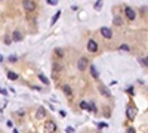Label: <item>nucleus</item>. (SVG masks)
I'll return each mask as SVG.
<instances>
[{
	"label": "nucleus",
	"instance_id": "nucleus-1",
	"mask_svg": "<svg viewBox=\"0 0 148 133\" xmlns=\"http://www.w3.org/2000/svg\"><path fill=\"white\" fill-rule=\"evenodd\" d=\"M88 67H89V61L86 58H80L79 61H77V69L79 71H84Z\"/></svg>",
	"mask_w": 148,
	"mask_h": 133
},
{
	"label": "nucleus",
	"instance_id": "nucleus-2",
	"mask_svg": "<svg viewBox=\"0 0 148 133\" xmlns=\"http://www.w3.org/2000/svg\"><path fill=\"white\" fill-rule=\"evenodd\" d=\"M98 92H99L102 96L108 98V99H110V98L112 96V95H111V92H110V89H108L107 86H104V84H99V86H98Z\"/></svg>",
	"mask_w": 148,
	"mask_h": 133
},
{
	"label": "nucleus",
	"instance_id": "nucleus-3",
	"mask_svg": "<svg viewBox=\"0 0 148 133\" xmlns=\"http://www.w3.org/2000/svg\"><path fill=\"white\" fill-rule=\"evenodd\" d=\"M56 130V124L52 121V120H47L46 123H45V132L46 133H53Z\"/></svg>",
	"mask_w": 148,
	"mask_h": 133
},
{
	"label": "nucleus",
	"instance_id": "nucleus-4",
	"mask_svg": "<svg viewBox=\"0 0 148 133\" xmlns=\"http://www.w3.org/2000/svg\"><path fill=\"white\" fill-rule=\"evenodd\" d=\"M22 5H24V9L27 12H33L34 9H36V5H34V2H31V0H24Z\"/></svg>",
	"mask_w": 148,
	"mask_h": 133
},
{
	"label": "nucleus",
	"instance_id": "nucleus-5",
	"mask_svg": "<svg viewBox=\"0 0 148 133\" xmlns=\"http://www.w3.org/2000/svg\"><path fill=\"white\" fill-rule=\"evenodd\" d=\"M124 13H126V16H127V19H130V21H133L135 18H136L135 11H133L132 7H129V6H126V7H124Z\"/></svg>",
	"mask_w": 148,
	"mask_h": 133
},
{
	"label": "nucleus",
	"instance_id": "nucleus-6",
	"mask_svg": "<svg viewBox=\"0 0 148 133\" xmlns=\"http://www.w3.org/2000/svg\"><path fill=\"white\" fill-rule=\"evenodd\" d=\"M88 50L89 52H92V53H95V52H98V43L95 41V40H89L88 41Z\"/></svg>",
	"mask_w": 148,
	"mask_h": 133
},
{
	"label": "nucleus",
	"instance_id": "nucleus-7",
	"mask_svg": "<svg viewBox=\"0 0 148 133\" xmlns=\"http://www.w3.org/2000/svg\"><path fill=\"white\" fill-rule=\"evenodd\" d=\"M126 114H127V118H129V120H133V118H135V115H136V110L133 108L132 105H130V106H127Z\"/></svg>",
	"mask_w": 148,
	"mask_h": 133
},
{
	"label": "nucleus",
	"instance_id": "nucleus-8",
	"mask_svg": "<svg viewBox=\"0 0 148 133\" xmlns=\"http://www.w3.org/2000/svg\"><path fill=\"white\" fill-rule=\"evenodd\" d=\"M101 34H102L105 39H111V37H112V31H111L110 28H107V27H102V28H101Z\"/></svg>",
	"mask_w": 148,
	"mask_h": 133
},
{
	"label": "nucleus",
	"instance_id": "nucleus-9",
	"mask_svg": "<svg viewBox=\"0 0 148 133\" xmlns=\"http://www.w3.org/2000/svg\"><path fill=\"white\" fill-rule=\"evenodd\" d=\"M22 37H24L22 33H21V31H18V30H15V31H13V34H12V40H13V41H21V40H22Z\"/></svg>",
	"mask_w": 148,
	"mask_h": 133
},
{
	"label": "nucleus",
	"instance_id": "nucleus-10",
	"mask_svg": "<svg viewBox=\"0 0 148 133\" xmlns=\"http://www.w3.org/2000/svg\"><path fill=\"white\" fill-rule=\"evenodd\" d=\"M89 69H90V74H92V77H93V78H98V77H99V73H98L96 67H95L93 64H90V65H89Z\"/></svg>",
	"mask_w": 148,
	"mask_h": 133
},
{
	"label": "nucleus",
	"instance_id": "nucleus-11",
	"mask_svg": "<svg viewBox=\"0 0 148 133\" xmlns=\"http://www.w3.org/2000/svg\"><path fill=\"white\" fill-rule=\"evenodd\" d=\"M62 69V64L61 62H53V67H52V73H59V71Z\"/></svg>",
	"mask_w": 148,
	"mask_h": 133
},
{
	"label": "nucleus",
	"instance_id": "nucleus-12",
	"mask_svg": "<svg viewBox=\"0 0 148 133\" xmlns=\"http://www.w3.org/2000/svg\"><path fill=\"white\" fill-rule=\"evenodd\" d=\"M62 92H64L67 96H71V95H73L71 87H70V86H67V84H65V86H62Z\"/></svg>",
	"mask_w": 148,
	"mask_h": 133
},
{
	"label": "nucleus",
	"instance_id": "nucleus-13",
	"mask_svg": "<svg viewBox=\"0 0 148 133\" xmlns=\"http://www.w3.org/2000/svg\"><path fill=\"white\" fill-rule=\"evenodd\" d=\"M112 24H114V25H121V24H123V18H121V16H114V18H112Z\"/></svg>",
	"mask_w": 148,
	"mask_h": 133
},
{
	"label": "nucleus",
	"instance_id": "nucleus-14",
	"mask_svg": "<svg viewBox=\"0 0 148 133\" xmlns=\"http://www.w3.org/2000/svg\"><path fill=\"white\" fill-rule=\"evenodd\" d=\"M7 78H9V80H13V81H15V80H18V74L13 73V71H7Z\"/></svg>",
	"mask_w": 148,
	"mask_h": 133
},
{
	"label": "nucleus",
	"instance_id": "nucleus-15",
	"mask_svg": "<svg viewBox=\"0 0 148 133\" xmlns=\"http://www.w3.org/2000/svg\"><path fill=\"white\" fill-rule=\"evenodd\" d=\"M39 80H40L43 84H49V78H47L45 74H39Z\"/></svg>",
	"mask_w": 148,
	"mask_h": 133
},
{
	"label": "nucleus",
	"instance_id": "nucleus-16",
	"mask_svg": "<svg viewBox=\"0 0 148 133\" xmlns=\"http://www.w3.org/2000/svg\"><path fill=\"white\" fill-rule=\"evenodd\" d=\"M59 16H61V11H58V12L55 13V16L52 18V21H50V25H53V24H55V22H56V21L59 19Z\"/></svg>",
	"mask_w": 148,
	"mask_h": 133
},
{
	"label": "nucleus",
	"instance_id": "nucleus-17",
	"mask_svg": "<svg viewBox=\"0 0 148 133\" xmlns=\"http://www.w3.org/2000/svg\"><path fill=\"white\" fill-rule=\"evenodd\" d=\"M102 7V0H96V3H95V11H99Z\"/></svg>",
	"mask_w": 148,
	"mask_h": 133
},
{
	"label": "nucleus",
	"instance_id": "nucleus-18",
	"mask_svg": "<svg viewBox=\"0 0 148 133\" xmlns=\"http://www.w3.org/2000/svg\"><path fill=\"white\" fill-rule=\"evenodd\" d=\"M80 108H82V110H89V104L86 102V101L80 102Z\"/></svg>",
	"mask_w": 148,
	"mask_h": 133
},
{
	"label": "nucleus",
	"instance_id": "nucleus-19",
	"mask_svg": "<svg viewBox=\"0 0 148 133\" xmlns=\"http://www.w3.org/2000/svg\"><path fill=\"white\" fill-rule=\"evenodd\" d=\"M45 115H46V111H45V108H39L37 117H45Z\"/></svg>",
	"mask_w": 148,
	"mask_h": 133
},
{
	"label": "nucleus",
	"instance_id": "nucleus-20",
	"mask_svg": "<svg viewBox=\"0 0 148 133\" xmlns=\"http://www.w3.org/2000/svg\"><path fill=\"white\" fill-rule=\"evenodd\" d=\"M89 110H92V112H96V106L93 102H89Z\"/></svg>",
	"mask_w": 148,
	"mask_h": 133
},
{
	"label": "nucleus",
	"instance_id": "nucleus-21",
	"mask_svg": "<svg viewBox=\"0 0 148 133\" xmlns=\"http://www.w3.org/2000/svg\"><path fill=\"white\" fill-rule=\"evenodd\" d=\"M141 62H142V65L148 67V58H142V59H141Z\"/></svg>",
	"mask_w": 148,
	"mask_h": 133
},
{
	"label": "nucleus",
	"instance_id": "nucleus-22",
	"mask_svg": "<svg viewBox=\"0 0 148 133\" xmlns=\"http://www.w3.org/2000/svg\"><path fill=\"white\" fill-rule=\"evenodd\" d=\"M5 43H6V44H11V43H12V39L6 35V37H5Z\"/></svg>",
	"mask_w": 148,
	"mask_h": 133
},
{
	"label": "nucleus",
	"instance_id": "nucleus-23",
	"mask_svg": "<svg viewBox=\"0 0 148 133\" xmlns=\"http://www.w3.org/2000/svg\"><path fill=\"white\" fill-rule=\"evenodd\" d=\"M120 49H121V50H129V46H127V44H121Z\"/></svg>",
	"mask_w": 148,
	"mask_h": 133
},
{
	"label": "nucleus",
	"instance_id": "nucleus-24",
	"mask_svg": "<svg viewBox=\"0 0 148 133\" xmlns=\"http://www.w3.org/2000/svg\"><path fill=\"white\" fill-rule=\"evenodd\" d=\"M55 52H56V55H58V56H62V55H64V53H62V50H61V49H56Z\"/></svg>",
	"mask_w": 148,
	"mask_h": 133
},
{
	"label": "nucleus",
	"instance_id": "nucleus-25",
	"mask_svg": "<svg viewBox=\"0 0 148 133\" xmlns=\"http://www.w3.org/2000/svg\"><path fill=\"white\" fill-rule=\"evenodd\" d=\"M9 61H11V62H15V61H16V56H15V55L9 56Z\"/></svg>",
	"mask_w": 148,
	"mask_h": 133
},
{
	"label": "nucleus",
	"instance_id": "nucleus-26",
	"mask_svg": "<svg viewBox=\"0 0 148 133\" xmlns=\"http://www.w3.org/2000/svg\"><path fill=\"white\" fill-rule=\"evenodd\" d=\"M47 3H49V5H56L58 2H56V0H47Z\"/></svg>",
	"mask_w": 148,
	"mask_h": 133
},
{
	"label": "nucleus",
	"instance_id": "nucleus-27",
	"mask_svg": "<svg viewBox=\"0 0 148 133\" xmlns=\"http://www.w3.org/2000/svg\"><path fill=\"white\" fill-rule=\"evenodd\" d=\"M127 133H135V129H133V127H129V129H127Z\"/></svg>",
	"mask_w": 148,
	"mask_h": 133
},
{
	"label": "nucleus",
	"instance_id": "nucleus-28",
	"mask_svg": "<svg viewBox=\"0 0 148 133\" xmlns=\"http://www.w3.org/2000/svg\"><path fill=\"white\" fill-rule=\"evenodd\" d=\"M67 133H74V130L71 127H67Z\"/></svg>",
	"mask_w": 148,
	"mask_h": 133
},
{
	"label": "nucleus",
	"instance_id": "nucleus-29",
	"mask_svg": "<svg viewBox=\"0 0 148 133\" xmlns=\"http://www.w3.org/2000/svg\"><path fill=\"white\" fill-rule=\"evenodd\" d=\"M33 89L34 90H41V87H39V86H33Z\"/></svg>",
	"mask_w": 148,
	"mask_h": 133
},
{
	"label": "nucleus",
	"instance_id": "nucleus-30",
	"mask_svg": "<svg viewBox=\"0 0 148 133\" xmlns=\"http://www.w3.org/2000/svg\"><path fill=\"white\" fill-rule=\"evenodd\" d=\"M59 114H61V117H65V115H67V112H65V111H61Z\"/></svg>",
	"mask_w": 148,
	"mask_h": 133
},
{
	"label": "nucleus",
	"instance_id": "nucleus-31",
	"mask_svg": "<svg viewBox=\"0 0 148 133\" xmlns=\"http://www.w3.org/2000/svg\"><path fill=\"white\" fill-rule=\"evenodd\" d=\"M2 62H3V56H2V55H0V64H2Z\"/></svg>",
	"mask_w": 148,
	"mask_h": 133
},
{
	"label": "nucleus",
	"instance_id": "nucleus-32",
	"mask_svg": "<svg viewBox=\"0 0 148 133\" xmlns=\"http://www.w3.org/2000/svg\"><path fill=\"white\" fill-rule=\"evenodd\" d=\"M13 133H18V130H13Z\"/></svg>",
	"mask_w": 148,
	"mask_h": 133
}]
</instances>
